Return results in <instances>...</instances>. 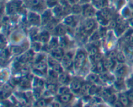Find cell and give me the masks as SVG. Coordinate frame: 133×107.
<instances>
[{
  "mask_svg": "<svg viewBox=\"0 0 133 107\" xmlns=\"http://www.w3.org/2000/svg\"><path fill=\"white\" fill-rule=\"evenodd\" d=\"M53 107H59V103H53Z\"/></svg>",
  "mask_w": 133,
  "mask_h": 107,
  "instance_id": "obj_61",
  "label": "cell"
},
{
  "mask_svg": "<svg viewBox=\"0 0 133 107\" xmlns=\"http://www.w3.org/2000/svg\"><path fill=\"white\" fill-rule=\"evenodd\" d=\"M117 25V22H116V21H112L111 22H110V26L112 28H116Z\"/></svg>",
  "mask_w": 133,
  "mask_h": 107,
  "instance_id": "obj_54",
  "label": "cell"
},
{
  "mask_svg": "<svg viewBox=\"0 0 133 107\" xmlns=\"http://www.w3.org/2000/svg\"><path fill=\"white\" fill-rule=\"evenodd\" d=\"M71 11L74 14H79L80 13H81V12H83V8H81L78 5H73L71 7Z\"/></svg>",
  "mask_w": 133,
  "mask_h": 107,
  "instance_id": "obj_22",
  "label": "cell"
},
{
  "mask_svg": "<svg viewBox=\"0 0 133 107\" xmlns=\"http://www.w3.org/2000/svg\"><path fill=\"white\" fill-rule=\"evenodd\" d=\"M119 101H121V103L123 104V106H129V101L130 99L128 97L127 95L125 94H121L119 95Z\"/></svg>",
  "mask_w": 133,
  "mask_h": 107,
  "instance_id": "obj_11",
  "label": "cell"
},
{
  "mask_svg": "<svg viewBox=\"0 0 133 107\" xmlns=\"http://www.w3.org/2000/svg\"><path fill=\"white\" fill-rule=\"evenodd\" d=\"M72 98V95L71 94H66L60 95L59 97V100L63 103H67Z\"/></svg>",
  "mask_w": 133,
  "mask_h": 107,
  "instance_id": "obj_12",
  "label": "cell"
},
{
  "mask_svg": "<svg viewBox=\"0 0 133 107\" xmlns=\"http://www.w3.org/2000/svg\"><path fill=\"white\" fill-rule=\"evenodd\" d=\"M71 87L72 90H74V91H80L82 87L81 83L80 82L79 80H74V81L71 82Z\"/></svg>",
  "mask_w": 133,
  "mask_h": 107,
  "instance_id": "obj_13",
  "label": "cell"
},
{
  "mask_svg": "<svg viewBox=\"0 0 133 107\" xmlns=\"http://www.w3.org/2000/svg\"><path fill=\"white\" fill-rule=\"evenodd\" d=\"M48 63L50 64L51 67H53V65H55V64L58 63V62H57V60L54 58H49V59H48Z\"/></svg>",
  "mask_w": 133,
  "mask_h": 107,
  "instance_id": "obj_45",
  "label": "cell"
},
{
  "mask_svg": "<svg viewBox=\"0 0 133 107\" xmlns=\"http://www.w3.org/2000/svg\"><path fill=\"white\" fill-rule=\"evenodd\" d=\"M48 88L50 92H55L56 91V90H57L56 89L55 84H53V83H50V84H48Z\"/></svg>",
  "mask_w": 133,
  "mask_h": 107,
  "instance_id": "obj_47",
  "label": "cell"
},
{
  "mask_svg": "<svg viewBox=\"0 0 133 107\" xmlns=\"http://www.w3.org/2000/svg\"><path fill=\"white\" fill-rule=\"evenodd\" d=\"M131 23L132 25H133V18L131 19Z\"/></svg>",
  "mask_w": 133,
  "mask_h": 107,
  "instance_id": "obj_62",
  "label": "cell"
},
{
  "mask_svg": "<svg viewBox=\"0 0 133 107\" xmlns=\"http://www.w3.org/2000/svg\"><path fill=\"white\" fill-rule=\"evenodd\" d=\"M58 45H59V42H58V40L56 38L52 39L50 43H49V47L52 50L58 47Z\"/></svg>",
  "mask_w": 133,
  "mask_h": 107,
  "instance_id": "obj_23",
  "label": "cell"
},
{
  "mask_svg": "<svg viewBox=\"0 0 133 107\" xmlns=\"http://www.w3.org/2000/svg\"><path fill=\"white\" fill-rule=\"evenodd\" d=\"M69 89L67 87H61V88H59V94L60 95L62 94H66L69 93Z\"/></svg>",
  "mask_w": 133,
  "mask_h": 107,
  "instance_id": "obj_33",
  "label": "cell"
},
{
  "mask_svg": "<svg viewBox=\"0 0 133 107\" xmlns=\"http://www.w3.org/2000/svg\"><path fill=\"white\" fill-rule=\"evenodd\" d=\"M117 53L116 52V51H114V50H112V51H110V53L108 54V57H110V58H116V56H117Z\"/></svg>",
  "mask_w": 133,
  "mask_h": 107,
  "instance_id": "obj_51",
  "label": "cell"
},
{
  "mask_svg": "<svg viewBox=\"0 0 133 107\" xmlns=\"http://www.w3.org/2000/svg\"><path fill=\"white\" fill-rule=\"evenodd\" d=\"M100 37H101V35H100V32H95V33H94L92 35V37H91V40L92 41H94L99 40Z\"/></svg>",
  "mask_w": 133,
  "mask_h": 107,
  "instance_id": "obj_38",
  "label": "cell"
},
{
  "mask_svg": "<svg viewBox=\"0 0 133 107\" xmlns=\"http://www.w3.org/2000/svg\"><path fill=\"white\" fill-rule=\"evenodd\" d=\"M46 104H48V102H46L45 99H40L36 102V105L37 107H44L46 105Z\"/></svg>",
  "mask_w": 133,
  "mask_h": 107,
  "instance_id": "obj_40",
  "label": "cell"
},
{
  "mask_svg": "<svg viewBox=\"0 0 133 107\" xmlns=\"http://www.w3.org/2000/svg\"><path fill=\"white\" fill-rule=\"evenodd\" d=\"M94 61L97 62V63L100 61H101V59H102V55H101V53L100 52L97 53V54L94 56Z\"/></svg>",
  "mask_w": 133,
  "mask_h": 107,
  "instance_id": "obj_42",
  "label": "cell"
},
{
  "mask_svg": "<svg viewBox=\"0 0 133 107\" xmlns=\"http://www.w3.org/2000/svg\"><path fill=\"white\" fill-rule=\"evenodd\" d=\"M97 53H98V47H96L93 46L92 47L90 48V50H89V55H90V56L94 57Z\"/></svg>",
  "mask_w": 133,
  "mask_h": 107,
  "instance_id": "obj_29",
  "label": "cell"
},
{
  "mask_svg": "<svg viewBox=\"0 0 133 107\" xmlns=\"http://www.w3.org/2000/svg\"><path fill=\"white\" fill-rule=\"evenodd\" d=\"M126 39L131 43H133V31L131 32L129 34H128L126 36Z\"/></svg>",
  "mask_w": 133,
  "mask_h": 107,
  "instance_id": "obj_44",
  "label": "cell"
},
{
  "mask_svg": "<svg viewBox=\"0 0 133 107\" xmlns=\"http://www.w3.org/2000/svg\"><path fill=\"white\" fill-rule=\"evenodd\" d=\"M101 94H102V95H103V97H105V98L108 99L109 97L111 95V92H110V91L108 89H105L103 90V91H102V93H101Z\"/></svg>",
  "mask_w": 133,
  "mask_h": 107,
  "instance_id": "obj_36",
  "label": "cell"
},
{
  "mask_svg": "<svg viewBox=\"0 0 133 107\" xmlns=\"http://www.w3.org/2000/svg\"><path fill=\"white\" fill-rule=\"evenodd\" d=\"M98 20L101 24H102V25H106V23H107V21H108V20H106V19H105L100 13L99 16L98 17Z\"/></svg>",
  "mask_w": 133,
  "mask_h": 107,
  "instance_id": "obj_35",
  "label": "cell"
},
{
  "mask_svg": "<svg viewBox=\"0 0 133 107\" xmlns=\"http://www.w3.org/2000/svg\"><path fill=\"white\" fill-rule=\"evenodd\" d=\"M33 47L34 48V49L36 50H38L40 48V45L38 43L36 42L33 45Z\"/></svg>",
  "mask_w": 133,
  "mask_h": 107,
  "instance_id": "obj_53",
  "label": "cell"
},
{
  "mask_svg": "<svg viewBox=\"0 0 133 107\" xmlns=\"http://www.w3.org/2000/svg\"><path fill=\"white\" fill-rule=\"evenodd\" d=\"M58 0H48L47 4L49 7H53L57 5Z\"/></svg>",
  "mask_w": 133,
  "mask_h": 107,
  "instance_id": "obj_48",
  "label": "cell"
},
{
  "mask_svg": "<svg viewBox=\"0 0 133 107\" xmlns=\"http://www.w3.org/2000/svg\"><path fill=\"white\" fill-rule=\"evenodd\" d=\"M18 8V5L16 3H12L8 4L7 5V11L9 14H14L16 12Z\"/></svg>",
  "mask_w": 133,
  "mask_h": 107,
  "instance_id": "obj_10",
  "label": "cell"
},
{
  "mask_svg": "<svg viewBox=\"0 0 133 107\" xmlns=\"http://www.w3.org/2000/svg\"><path fill=\"white\" fill-rule=\"evenodd\" d=\"M128 85L131 87V88H133V79H130L128 81Z\"/></svg>",
  "mask_w": 133,
  "mask_h": 107,
  "instance_id": "obj_60",
  "label": "cell"
},
{
  "mask_svg": "<svg viewBox=\"0 0 133 107\" xmlns=\"http://www.w3.org/2000/svg\"><path fill=\"white\" fill-rule=\"evenodd\" d=\"M126 57L127 58H128V59L131 60V61H133V54L131 52H129V51L127 52Z\"/></svg>",
  "mask_w": 133,
  "mask_h": 107,
  "instance_id": "obj_52",
  "label": "cell"
},
{
  "mask_svg": "<svg viewBox=\"0 0 133 107\" xmlns=\"http://www.w3.org/2000/svg\"><path fill=\"white\" fill-rule=\"evenodd\" d=\"M51 19V13L50 11H47L42 16V24H47L49 21Z\"/></svg>",
  "mask_w": 133,
  "mask_h": 107,
  "instance_id": "obj_9",
  "label": "cell"
},
{
  "mask_svg": "<svg viewBox=\"0 0 133 107\" xmlns=\"http://www.w3.org/2000/svg\"><path fill=\"white\" fill-rule=\"evenodd\" d=\"M20 85L23 88H29L30 86V83H29V79L27 78L25 79H23L20 82Z\"/></svg>",
  "mask_w": 133,
  "mask_h": 107,
  "instance_id": "obj_27",
  "label": "cell"
},
{
  "mask_svg": "<svg viewBox=\"0 0 133 107\" xmlns=\"http://www.w3.org/2000/svg\"><path fill=\"white\" fill-rule=\"evenodd\" d=\"M49 75H50V77H51V79H57V77H58V73L53 70H50V72H49Z\"/></svg>",
  "mask_w": 133,
  "mask_h": 107,
  "instance_id": "obj_41",
  "label": "cell"
},
{
  "mask_svg": "<svg viewBox=\"0 0 133 107\" xmlns=\"http://www.w3.org/2000/svg\"><path fill=\"white\" fill-rule=\"evenodd\" d=\"M35 69L42 73H46L47 70V65L44 62H37L35 64Z\"/></svg>",
  "mask_w": 133,
  "mask_h": 107,
  "instance_id": "obj_8",
  "label": "cell"
},
{
  "mask_svg": "<svg viewBox=\"0 0 133 107\" xmlns=\"http://www.w3.org/2000/svg\"><path fill=\"white\" fill-rule=\"evenodd\" d=\"M52 68H53V70H55V72H57L58 74H61V73H62V68L59 63H57V64H55V65H53Z\"/></svg>",
  "mask_w": 133,
  "mask_h": 107,
  "instance_id": "obj_26",
  "label": "cell"
},
{
  "mask_svg": "<svg viewBox=\"0 0 133 107\" xmlns=\"http://www.w3.org/2000/svg\"><path fill=\"white\" fill-rule=\"evenodd\" d=\"M56 32L60 36H64L66 34V29L64 26L62 25H59L56 26Z\"/></svg>",
  "mask_w": 133,
  "mask_h": 107,
  "instance_id": "obj_21",
  "label": "cell"
},
{
  "mask_svg": "<svg viewBox=\"0 0 133 107\" xmlns=\"http://www.w3.org/2000/svg\"><path fill=\"white\" fill-rule=\"evenodd\" d=\"M116 59L118 62H121V63H123L125 60V55L123 54L122 52H118L117 53V56H116Z\"/></svg>",
  "mask_w": 133,
  "mask_h": 107,
  "instance_id": "obj_28",
  "label": "cell"
},
{
  "mask_svg": "<svg viewBox=\"0 0 133 107\" xmlns=\"http://www.w3.org/2000/svg\"><path fill=\"white\" fill-rule=\"evenodd\" d=\"M29 3L33 7H38L40 5L41 0H29Z\"/></svg>",
  "mask_w": 133,
  "mask_h": 107,
  "instance_id": "obj_30",
  "label": "cell"
},
{
  "mask_svg": "<svg viewBox=\"0 0 133 107\" xmlns=\"http://www.w3.org/2000/svg\"><path fill=\"white\" fill-rule=\"evenodd\" d=\"M53 13L55 14V15L58 18H60L62 16V15L64 13V11H63V7H62L60 5H56L54 9H53Z\"/></svg>",
  "mask_w": 133,
  "mask_h": 107,
  "instance_id": "obj_14",
  "label": "cell"
},
{
  "mask_svg": "<svg viewBox=\"0 0 133 107\" xmlns=\"http://www.w3.org/2000/svg\"><path fill=\"white\" fill-rule=\"evenodd\" d=\"M123 67H124V65H123V63L119 62V63H116V64L115 65V67H114V70H115L116 72H117V71H119L121 69H122Z\"/></svg>",
  "mask_w": 133,
  "mask_h": 107,
  "instance_id": "obj_46",
  "label": "cell"
},
{
  "mask_svg": "<svg viewBox=\"0 0 133 107\" xmlns=\"http://www.w3.org/2000/svg\"><path fill=\"white\" fill-rule=\"evenodd\" d=\"M127 95L128 97L130 99V101H133V88L128 92L127 93Z\"/></svg>",
  "mask_w": 133,
  "mask_h": 107,
  "instance_id": "obj_50",
  "label": "cell"
},
{
  "mask_svg": "<svg viewBox=\"0 0 133 107\" xmlns=\"http://www.w3.org/2000/svg\"><path fill=\"white\" fill-rule=\"evenodd\" d=\"M101 3H102V7L104 8L108 6V0H101Z\"/></svg>",
  "mask_w": 133,
  "mask_h": 107,
  "instance_id": "obj_56",
  "label": "cell"
},
{
  "mask_svg": "<svg viewBox=\"0 0 133 107\" xmlns=\"http://www.w3.org/2000/svg\"><path fill=\"white\" fill-rule=\"evenodd\" d=\"M62 66L66 68V69H69L72 67L73 65V61L71 59V56H69V54L65 55L63 56L62 59Z\"/></svg>",
  "mask_w": 133,
  "mask_h": 107,
  "instance_id": "obj_4",
  "label": "cell"
},
{
  "mask_svg": "<svg viewBox=\"0 0 133 107\" xmlns=\"http://www.w3.org/2000/svg\"><path fill=\"white\" fill-rule=\"evenodd\" d=\"M29 22L32 25H38L40 23V18L37 14L33 12H30L28 15Z\"/></svg>",
  "mask_w": 133,
  "mask_h": 107,
  "instance_id": "obj_3",
  "label": "cell"
},
{
  "mask_svg": "<svg viewBox=\"0 0 133 107\" xmlns=\"http://www.w3.org/2000/svg\"><path fill=\"white\" fill-rule=\"evenodd\" d=\"M91 86H92V85H91L90 83H85V84H83L80 91L81 92L82 94H84L88 93Z\"/></svg>",
  "mask_w": 133,
  "mask_h": 107,
  "instance_id": "obj_19",
  "label": "cell"
},
{
  "mask_svg": "<svg viewBox=\"0 0 133 107\" xmlns=\"http://www.w3.org/2000/svg\"><path fill=\"white\" fill-rule=\"evenodd\" d=\"M59 81L62 84H66L69 81V77H68L67 74L61 73L60 74V76H59Z\"/></svg>",
  "mask_w": 133,
  "mask_h": 107,
  "instance_id": "obj_16",
  "label": "cell"
},
{
  "mask_svg": "<svg viewBox=\"0 0 133 107\" xmlns=\"http://www.w3.org/2000/svg\"><path fill=\"white\" fill-rule=\"evenodd\" d=\"M105 66H104V63L103 61H100L96 63V70L98 72H100V73H103L105 70Z\"/></svg>",
  "mask_w": 133,
  "mask_h": 107,
  "instance_id": "obj_20",
  "label": "cell"
},
{
  "mask_svg": "<svg viewBox=\"0 0 133 107\" xmlns=\"http://www.w3.org/2000/svg\"><path fill=\"white\" fill-rule=\"evenodd\" d=\"M127 51L130 52L133 54V43H131L127 47Z\"/></svg>",
  "mask_w": 133,
  "mask_h": 107,
  "instance_id": "obj_57",
  "label": "cell"
},
{
  "mask_svg": "<svg viewBox=\"0 0 133 107\" xmlns=\"http://www.w3.org/2000/svg\"><path fill=\"white\" fill-rule=\"evenodd\" d=\"M100 14H101L106 20H108V19H110V16H111L110 10L107 9V8H106V7H105V8L100 12Z\"/></svg>",
  "mask_w": 133,
  "mask_h": 107,
  "instance_id": "obj_17",
  "label": "cell"
},
{
  "mask_svg": "<svg viewBox=\"0 0 133 107\" xmlns=\"http://www.w3.org/2000/svg\"><path fill=\"white\" fill-rule=\"evenodd\" d=\"M98 90L99 89H98V88L96 86V85H92V86H91L90 88L88 94L90 95L95 94L98 93Z\"/></svg>",
  "mask_w": 133,
  "mask_h": 107,
  "instance_id": "obj_37",
  "label": "cell"
},
{
  "mask_svg": "<svg viewBox=\"0 0 133 107\" xmlns=\"http://www.w3.org/2000/svg\"><path fill=\"white\" fill-rule=\"evenodd\" d=\"M114 105L115 106H116V107H123V104L121 103V101H120L119 100V101H116V103L114 104Z\"/></svg>",
  "mask_w": 133,
  "mask_h": 107,
  "instance_id": "obj_59",
  "label": "cell"
},
{
  "mask_svg": "<svg viewBox=\"0 0 133 107\" xmlns=\"http://www.w3.org/2000/svg\"><path fill=\"white\" fill-rule=\"evenodd\" d=\"M86 60V55L84 52L83 51H79L77 54L75 61L74 65L76 69H80L83 67L84 63L85 62Z\"/></svg>",
  "mask_w": 133,
  "mask_h": 107,
  "instance_id": "obj_1",
  "label": "cell"
},
{
  "mask_svg": "<svg viewBox=\"0 0 133 107\" xmlns=\"http://www.w3.org/2000/svg\"><path fill=\"white\" fill-rule=\"evenodd\" d=\"M50 39V35L47 32H44L40 36V40L43 43H47Z\"/></svg>",
  "mask_w": 133,
  "mask_h": 107,
  "instance_id": "obj_18",
  "label": "cell"
},
{
  "mask_svg": "<svg viewBox=\"0 0 133 107\" xmlns=\"http://www.w3.org/2000/svg\"><path fill=\"white\" fill-rule=\"evenodd\" d=\"M9 52L7 51V50H3L1 51V58L2 59H6L8 56H9Z\"/></svg>",
  "mask_w": 133,
  "mask_h": 107,
  "instance_id": "obj_39",
  "label": "cell"
},
{
  "mask_svg": "<svg viewBox=\"0 0 133 107\" xmlns=\"http://www.w3.org/2000/svg\"><path fill=\"white\" fill-rule=\"evenodd\" d=\"M110 75L108 74L107 73H102L100 76V79L103 81H108L110 80Z\"/></svg>",
  "mask_w": 133,
  "mask_h": 107,
  "instance_id": "obj_31",
  "label": "cell"
},
{
  "mask_svg": "<svg viewBox=\"0 0 133 107\" xmlns=\"http://www.w3.org/2000/svg\"><path fill=\"white\" fill-rule=\"evenodd\" d=\"M52 54L53 58L56 59L57 61H62L63 58V50L62 48L57 47L56 48L52 50Z\"/></svg>",
  "mask_w": 133,
  "mask_h": 107,
  "instance_id": "obj_5",
  "label": "cell"
},
{
  "mask_svg": "<svg viewBox=\"0 0 133 107\" xmlns=\"http://www.w3.org/2000/svg\"><path fill=\"white\" fill-rule=\"evenodd\" d=\"M23 52V48L18 46H13L11 48V53L14 55H19Z\"/></svg>",
  "mask_w": 133,
  "mask_h": 107,
  "instance_id": "obj_15",
  "label": "cell"
},
{
  "mask_svg": "<svg viewBox=\"0 0 133 107\" xmlns=\"http://www.w3.org/2000/svg\"><path fill=\"white\" fill-rule=\"evenodd\" d=\"M107 99H108V102L111 104H114L116 101V96L114 95H111Z\"/></svg>",
  "mask_w": 133,
  "mask_h": 107,
  "instance_id": "obj_49",
  "label": "cell"
},
{
  "mask_svg": "<svg viewBox=\"0 0 133 107\" xmlns=\"http://www.w3.org/2000/svg\"><path fill=\"white\" fill-rule=\"evenodd\" d=\"M103 63H104L105 69H112L116 65L113 58H111L110 57H108V58H106V59H105V61H103Z\"/></svg>",
  "mask_w": 133,
  "mask_h": 107,
  "instance_id": "obj_7",
  "label": "cell"
},
{
  "mask_svg": "<svg viewBox=\"0 0 133 107\" xmlns=\"http://www.w3.org/2000/svg\"><path fill=\"white\" fill-rule=\"evenodd\" d=\"M67 41H66V39L64 37H62L61 38V39H60V43H59V45H60V47L61 48H64L66 47V45H67Z\"/></svg>",
  "mask_w": 133,
  "mask_h": 107,
  "instance_id": "obj_43",
  "label": "cell"
},
{
  "mask_svg": "<svg viewBox=\"0 0 133 107\" xmlns=\"http://www.w3.org/2000/svg\"><path fill=\"white\" fill-rule=\"evenodd\" d=\"M95 25H96V22L94 19H89L86 22L84 26V29L86 32H89L93 30Z\"/></svg>",
  "mask_w": 133,
  "mask_h": 107,
  "instance_id": "obj_6",
  "label": "cell"
},
{
  "mask_svg": "<svg viewBox=\"0 0 133 107\" xmlns=\"http://www.w3.org/2000/svg\"><path fill=\"white\" fill-rule=\"evenodd\" d=\"M83 13L84 16L87 18H92L96 14V12H95L94 7H92L91 5H86L83 7Z\"/></svg>",
  "mask_w": 133,
  "mask_h": 107,
  "instance_id": "obj_2",
  "label": "cell"
},
{
  "mask_svg": "<svg viewBox=\"0 0 133 107\" xmlns=\"http://www.w3.org/2000/svg\"><path fill=\"white\" fill-rule=\"evenodd\" d=\"M46 28H48V30H54L55 28H56V26H55V24L53 21H49L48 23L46 24Z\"/></svg>",
  "mask_w": 133,
  "mask_h": 107,
  "instance_id": "obj_32",
  "label": "cell"
},
{
  "mask_svg": "<svg viewBox=\"0 0 133 107\" xmlns=\"http://www.w3.org/2000/svg\"><path fill=\"white\" fill-rule=\"evenodd\" d=\"M131 14H132V16H133V9L131 11Z\"/></svg>",
  "mask_w": 133,
  "mask_h": 107,
  "instance_id": "obj_63",
  "label": "cell"
},
{
  "mask_svg": "<svg viewBox=\"0 0 133 107\" xmlns=\"http://www.w3.org/2000/svg\"><path fill=\"white\" fill-rule=\"evenodd\" d=\"M98 79H99V77L95 74H90V75L88 76V81H89V82L90 83L97 82Z\"/></svg>",
  "mask_w": 133,
  "mask_h": 107,
  "instance_id": "obj_25",
  "label": "cell"
},
{
  "mask_svg": "<svg viewBox=\"0 0 133 107\" xmlns=\"http://www.w3.org/2000/svg\"><path fill=\"white\" fill-rule=\"evenodd\" d=\"M64 23H66L67 25H69V26H75L73 23H75V21L74 20V18L73 16H68L64 20Z\"/></svg>",
  "mask_w": 133,
  "mask_h": 107,
  "instance_id": "obj_24",
  "label": "cell"
},
{
  "mask_svg": "<svg viewBox=\"0 0 133 107\" xmlns=\"http://www.w3.org/2000/svg\"><path fill=\"white\" fill-rule=\"evenodd\" d=\"M44 86V82H43V81H42V80H40V79H39V81H38V84H37V87L38 88H42V86Z\"/></svg>",
  "mask_w": 133,
  "mask_h": 107,
  "instance_id": "obj_58",
  "label": "cell"
},
{
  "mask_svg": "<svg viewBox=\"0 0 133 107\" xmlns=\"http://www.w3.org/2000/svg\"><path fill=\"white\" fill-rule=\"evenodd\" d=\"M92 45L94 47H99L100 46V42L99 41V40L94 41H92Z\"/></svg>",
  "mask_w": 133,
  "mask_h": 107,
  "instance_id": "obj_55",
  "label": "cell"
},
{
  "mask_svg": "<svg viewBox=\"0 0 133 107\" xmlns=\"http://www.w3.org/2000/svg\"><path fill=\"white\" fill-rule=\"evenodd\" d=\"M117 76H119V77H123L124 76H125V74L127 73V69L126 67H123L122 69H121L119 71H117Z\"/></svg>",
  "mask_w": 133,
  "mask_h": 107,
  "instance_id": "obj_34",
  "label": "cell"
}]
</instances>
